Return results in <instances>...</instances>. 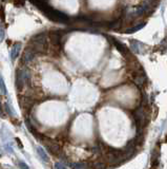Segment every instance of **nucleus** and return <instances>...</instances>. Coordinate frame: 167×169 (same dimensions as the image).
<instances>
[{
    "label": "nucleus",
    "instance_id": "obj_11",
    "mask_svg": "<svg viewBox=\"0 0 167 169\" xmlns=\"http://www.w3.org/2000/svg\"><path fill=\"white\" fill-rule=\"evenodd\" d=\"M0 90H1V93L5 95L6 94V88H5V84H4V82H3V78H2V76L1 75H0Z\"/></svg>",
    "mask_w": 167,
    "mask_h": 169
},
{
    "label": "nucleus",
    "instance_id": "obj_14",
    "mask_svg": "<svg viewBox=\"0 0 167 169\" xmlns=\"http://www.w3.org/2000/svg\"><path fill=\"white\" fill-rule=\"evenodd\" d=\"M55 168L56 169H68L63 163H56L55 164Z\"/></svg>",
    "mask_w": 167,
    "mask_h": 169
},
{
    "label": "nucleus",
    "instance_id": "obj_15",
    "mask_svg": "<svg viewBox=\"0 0 167 169\" xmlns=\"http://www.w3.org/2000/svg\"><path fill=\"white\" fill-rule=\"evenodd\" d=\"M19 165H20V167L22 169H29V167H27V165H26L25 163H23V162H20V163H19Z\"/></svg>",
    "mask_w": 167,
    "mask_h": 169
},
{
    "label": "nucleus",
    "instance_id": "obj_12",
    "mask_svg": "<svg viewBox=\"0 0 167 169\" xmlns=\"http://www.w3.org/2000/svg\"><path fill=\"white\" fill-rule=\"evenodd\" d=\"M14 6H23L24 4V1L25 0H10Z\"/></svg>",
    "mask_w": 167,
    "mask_h": 169
},
{
    "label": "nucleus",
    "instance_id": "obj_1",
    "mask_svg": "<svg viewBox=\"0 0 167 169\" xmlns=\"http://www.w3.org/2000/svg\"><path fill=\"white\" fill-rule=\"evenodd\" d=\"M31 49L34 50L35 53L45 54L49 50V44H47V34L41 33L39 35H36L33 38L29 46Z\"/></svg>",
    "mask_w": 167,
    "mask_h": 169
},
{
    "label": "nucleus",
    "instance_id": "obj_2",
    "mask_svg": "<svg viewBox=\"0 0 167 169\" xmlns=\"http://www.w3.org/2000/svg\"><path fill=\"white\" fill-rule=\"evenodd\" d=\"M33 135H34L36 139H38V140L40 141L41 143L45 146L46 148H47V150H49L53 155H57V157L60 155L61 147L55 140H52L51 137H47L46 135L39 133L38 131H35L34 133H33Z\"/></svg>",
    "mask_w": 167,
    "mask_h": 169
},
{
    "label": "nucleus",
    "instance_id": "obj_8",
    "mask_svg": "<svg viewBox=\"0 0 167 169\" xmlns=\"http://www.w3.org/2000/svg\"><path fill=\"white\" fill-rule=\"evenodd\" d=\"M112 42H114V44H115V47L117 48V49H118L119 51H120V52L123 54V55H127V54H128V50L124 47V46L121 44V42H120V41L116 40V39H112Z\"/></svg>",
    "mask_w": 167,
    "mask_h": 169
},
{
    "label": "nucleus",
    "instance_id": "obj_5",
    "mask_svg": "<svg viewBox=\"0 0 167 169\" xmlns=\"http://www.w3.org/2000/svg\"><path fill=\"white\" fill-rule=\"evenodd\" d=\"M19 104H20V107L24 112H29L31 111V109L33 108L34 106V100H33L31 97H26L23 96L19 98Z\"/></svg>",
    "mask_w": 167,
    "mask_h": 169
},
{
    "label": "nucleus",
    "instance_id": "obj_9",
    "mask_svg": "<svg viewBox=\"0 0 167 169\" xmlns=\"http://www.w3.org/2000/svg\"><path fill=\"white\" fill-rule=\"evenodd\" d=\"M37 153L38 155H39V157H40V160L42 161V162H44V163H47L49 162V157H47V154H46V152L44 151L43 148H41V147H37Z\"/></svg>",
    "mask_w": 167,
    "mask_h": 169
},
{
    "label": "nucleus",
    "instance_id": "obj_10",
    "mask_svg": "<svg viewBox=\"0 0 167 169\" xmlns=\"http://www.w3.org/2000/svg\"><path fill=\"white\" fill-rule=\"evenodd\" d=\"M92 169H106V163L102 162V161H97L92 164Z\"/></svg>",
    "mask_w": 167,
    "mask_h": 169
},
{
    "label": "nucleus",
    "instance_id": "obj_6",
    "mask_svg": "<svg viewBox=\"0 0 167 169\" xmlns=\"http://www.w3.org/2000/svg\"><path fill=\"white\" fill-rule=\"evenodd\" d=\"M133 80L137 84L141 86L144 84L145 82V76L143 74V72H135L133 73Z\"/></svg>",
    "mask_w": 167,
    "mask_h": 169
},
{
    "label": "nucleus",
    "instance_id": "obj_18",
    "mask_svg": "<svg viewBox=\"0 0 167 169\" xmlns=\"http://www.w3.org/2000/svg\"><path fill=\"white\" fill-rule=\"evenodd\" d=\"M0 114H2V111H1V106H0Z\"/></svg>",
    "mask_w": 167,
    "mask_h": 169
},
{
    "label": "nucleus",
    "instance_id": "obj_17",
    "mask_svg": "<svg viewBox=\"0 0 167 169\" xmlns=\"http://www.w3.org/2000/svg\"><path fill=\"white\" fill-rule=\"evenodd\" d=\"M16 141H17V143L19 144V147L22 148V145H21V143H20V140H19V139H16Z\"/></svg>",
    "mask_w": 167,
    "mask_h": 169
},
{
    "label": "nucleus",
    "instance_id": "obj_16",
    "mask_svg": "<svg viewBox=\"0 0 167 169\" xmlns=\"http://www.w3.org/2000/svg\"><path fill=\"white\" fill-rule=\"evenodd\" d=\"M3 38H4V32L0 30V42H1V41L3 40Z\"/></svg>",
    "mask_w": 167,
    "mask_h": 169
},
{
    "label": "nucleus",
    "instance_id": "obj_7",
    "mask_svg": "<svg viewBox=\"0 0 167 169\" xmlns=\"http://www.w3.org/2000/svg\"><path fill=\"white\" fill-rule=\"evenodd\" d=\"M20 50H21V46L20 44H15L13 46V49H12V52H11V58L14 60V59L17 58V56L19 55V53H20Z\"/></svg>",
    "mask_w": 167,
    "mask_h": 169
},
{
    "label": "nucleus",
    "instance_id": "obj_3",
    "mask_svg": "<svg viewBox=\"0 0 167 169\" xmlns=\"http://www.w3.org/2000/svg\"><path fill=\"white\" fill-rule=\"evenodd\" d=\"M31 74L27 69H18L16 71V87L18 90H22L25 84H29Z\"/></svg>",
    "mask_w": 167,
    "mask_h": 169
},
{
    "label": "nucleus",
    "instance_id": "obj_13",
    "mask_svg": "<svg viewBox=\"0 0 167 169\" xmlns=\"http://www.w3.org/2000/svg\"><path fill=\"white\" fill-rule=\"evenodd\" d=\"M145 26V24H140V26H136V28H133V29H131V30H127L126 31V33H133V32H137V31H139V30H141L143 26Z\"/></svg>",
    "mask_w": 167,
    "mask_h": 169
},
{
    "label": "nucleus",
    "instance_id": "obj_4",
    "mask_svg": "<svg viewBox=\"0 0 167 169\" xmlns=\"http://www.w3.org/2000/svg\"><path fill=\"white\" fill-rule=\"evenodd\" d=\"M35 55H36V53L34 52V50L31 49L29 47H27L22 53L21 62H22L23 64H29V62H32L33 59L35 58Z\"/></svg>",
    "mask_w": 167,
    "mask_h": 169
},
{
    "label": "nucleus",
    "instance_id": "obj_19",
    "mask_svg": "<svg viewBox=\"0 0 167 169\" xmlns=\"http://www.w3.org/2000/svg\"><path fill=\"white\" fill-rule=\"evenodd\" d=\"M165 141H166V142H167V135H166V139H165Z\"/></svg>",
    "mask_w": 167,
    "mask_h": 169
}]
</instances>
